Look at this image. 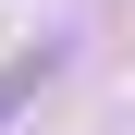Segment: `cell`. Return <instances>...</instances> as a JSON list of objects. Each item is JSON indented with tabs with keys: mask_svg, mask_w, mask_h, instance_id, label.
Instances as JSON below:
<instances>
[{
	"mask_svg": "<svg viewBox=\"0 0 135 135\" xmlns=\"http://www.w3.org/2000/svg\"><path fill=\"white\" fill-rule=\"evenodd\" d=\"M49 74H61V37H37L25 61H0V123H12V110H25V98H37Z\"/></svg>",
	"mask_w": 135,
	"mask_h": 135,
	"instance_id": "6da1fadb",
	"label": "cell"
}]
</instances>
